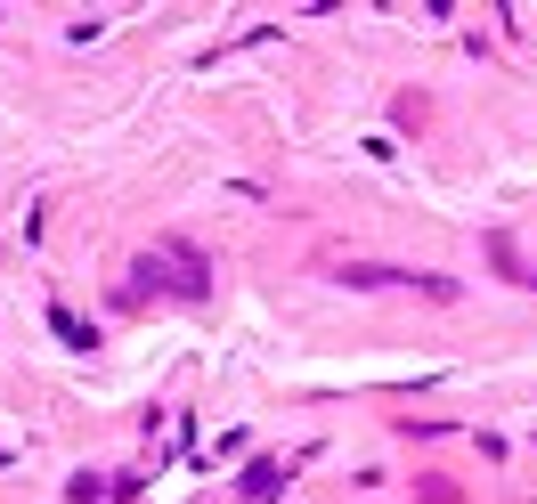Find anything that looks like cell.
I'll list each match as a JSON object with an SVG mask.
<instances>
[{
  "label": "cell",
  "instance_id": "obj_1",
  "mask_svg": "<svg viewBox=\"0 0 537 504\" xmlns=\"http://www.w3.org/2000/svg\"><path fill=\"white\" fill-rule=\"evenodd\" d=\"M139 277L147 285H163V293H204V252H188V244H163V252H147V261H139Z\"/></svg>",
  "mask_w": 537,
  "mask_h": 504
},
{
  "label": "cell",
  "instance_id": "obj_2",
  "mask_svg": "<svg viewBox=\"0 0 537 504\" xmlns=\"http://www.w3.org/2000/svg\"><path fill=\"white\" fill-rule=\"evenodd\" d=\"M277 488H285V464H253V472H245V496H253V504L277 496Z\"/></svg>",
  "mask_w": 537,
  "mask_h": 504
}]
</instances>
